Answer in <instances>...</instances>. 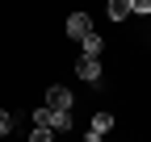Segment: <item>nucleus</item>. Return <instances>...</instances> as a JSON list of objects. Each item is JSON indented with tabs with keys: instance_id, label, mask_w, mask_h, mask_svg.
I'll list each match as a JSON object with an SVG mask.
<instances>
[{
	"instance_id": "obj_1",
	"label": "nucleus",
	"mask_w": 151,
	"mask_h": 142,
	"mask_svg": "<svg viewBox=\"0 0 151 142\" xmlns=\"http://www.w3.org/2000/svg\"><path fill=\"white\" fill-rule=\"evenodd\" d=\"M42 104H46L50 113H71V109H76V96H71V88H63V84H50Z\"/></svg>"
},
{
	"instance_id": "obj_2",
	"label": "nucleus",
	"mask_w": 151,
	"mask_h": 142,
	"mask_svg": "<svg viewBox=\"0 0 151 142\" xmlns=\"http://www.w3.org/2000/svg\"><path fill=\"white\" fill-rule=\"evenodd\" d=\"M63 29H67V38H71V42H84V38H88V33H92V17H88V13H80V9H76V13L67 17V25H63Z\"/></svg>"
},
{
	"instance_id": "obj_3",
	"label": "nucleus",
	"mask_w": 151,
	"mask_h": 142,
	"mask_svg": "<svg viewBox=\"0 0 151 142\" xmlns=\"http://www.w3.org/2000/svg\"><path fill=\"white\" fill-rule=\"evenodd\" d=\"M76 75H80L88 88H101L105 71H101V59H76Z\"/></svg>"
},
{
	"instance_id": "obj_4",
	"label": "nucleus",
	"mask_w": 151,
	"mask_h": 142,
	"mask_svg": "<svg viewBox=\"0 0 151 142\" xmlns=\"http://www.w3.org/2000/svg\"><path fill=\"white\" fill-rule=\"evenodd\" d=\"M113 126H118V117H113L109 109H101V113H92V126H88V134H92V138H105Z\"/></svg>"
},
{
	"instance_id": "obj_5",
	"label": "nucleus",
	"mask_w": 151,
	"mask_h": 142,
	"mask_svg": "<svg viewBox=\"0 0 151 142\" xmlns=\"http://www.w3.org/2000/svg\"><path fill=\"white\" fill-rule=\"evenodd\" d=\"M46 130H50V134H71V130H76V117H71V113H50V117H46Z\"/></svg>"
},
{
	"instance_id": "obj_6",
	"label": "nucleus",
	"mask_w": 151,
	"mask_h": 142,
	"mask_svg": "<svg viewBox=\"0 0 151 142\" xmlns=\"http://www.w3.org/2000/svg\"><path fill=\"white\" fill-rule=\"evenodd\" d=\"M80 46H84V55H80V59H101V55H105V38H101L97 29H92V33H88Z\"/></svg>"
},
{
	"instance_id": "obj_7",
	"label": "nucleus",
	"mask_w": 151,
	"mask_h": 142,
	"mask_svg": "<svg viewBox=\"0 0 151 142\" xmlns=\"http://www.w3.org/2000/svg\"><path fill=\"white\" fill-rule=\"evenodd\" d=\"M105 17H109V21H126V17H130V4H126V0H109V4H105Z\"/></svg>"
},
{
	"instance_id": "obj_8",
	"label": "nucleus",
	"mask_w": 151,
	"mask_h": 142,
	"mask_svg": "<svg viewBox=\"0 0 151 142\" xmlns=\"http://www.w3.org/2000/svg\"><path fill=\"white\" fill-rule=\"evenodd\" d=\"M13 126H17V117L0 109V138H9V134H13Z\"/></svg>"
},
{
	"instance_id": "obj_9",
	"label": "nucleus",
	"mask_w": 151,
	"mask_h": 142,
	"mask_svg": "<svg viewBox=\"0 0 151 142\" xmlns=\"http://www.w3.org/2000/svg\"><path fill=\"white\" fill-rule=\"evenodd\" d=\"M126 4H130V13H139V17L151 13V0H126Z\"/></svg>"
},
{
	"instance_id": "obj_10",
	"label": "nucleus",
	"mask_w": 151,
	"mask_h": 142,
	"mask_svg": "<svg viewBox=\"0 0 151 142\" xmlns=\"http://www.w3.org/2000/svg\"><path fill=\"white\" fill-rule=\"evenodd\" d=\"M25 142H55V134H50V130H29Z\"/></svg>"
}]
</instances>
